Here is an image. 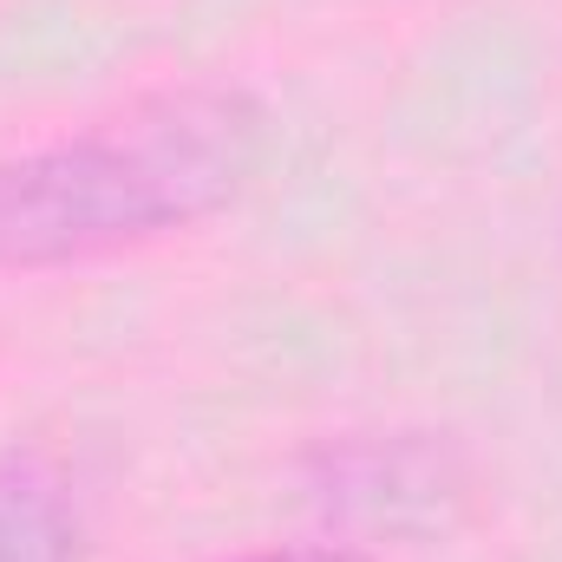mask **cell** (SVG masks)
<instances>
[{
    "mask_svg": "<svg viewBox=\"0 0 562 562\" xmlns=\"http://www.w3.org/2000/svg\"><path fill=\"white\" fill-rule=\"evenodd\" d=\"M229 562H367V550H353V543H301V550H256V557H229Z\"/></svg>",
    "mask_w": 562,
    "mask_h": 562,
    "instance_id": "cell-4",
    "label": "cell"
},
{
    "mask_svg": "<svg viewBox=\"0 0 562 562\" xmlns=\"http://www.w3.org/2000/svg\"><path fill=\"white\" fill-rule=\"evenodd\" d=\"M464 497V458L445 431H353L307 458V504L353 550L360 537L438 530Z\"/></svg>",
    "mask_w": 562,
    "mask_h": 562,
    "instance_id": "cell-2",
    "label": "cell"
},
{
    "mask_svg": "<svg viewBox=\"0 0 562 562\" xmlns=\"http://www.w3.org/2000/svg\"><path fill=\"white\" fill-rule=\"evenodd\" d=\"M269 112L243 86H183L72 138L0 157V269H59L190 229L262 170Z\"/></svg>",
    "mask_w": 562,
    "mask_h": 562,
    "instance_id": "cell-1",
    "label": "cell"
},
{
    "mask_svg": "<svg viewBox=\"0 0 562 562\" xmlns=\"http://www.w3.org/2000/svg\"><path fill=\"white\" fill-rule=\"evenodd\" d=\"M86 517L66 471L40 451L0 458V562H79Z\"/></svg>",
    "mask_w": 562,
    "mask_h": 562,
    "instance_id": "cell-3",
    "label": "cell"
}]
</instances>
